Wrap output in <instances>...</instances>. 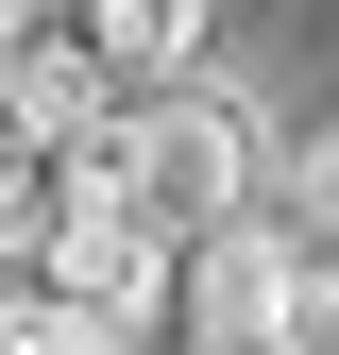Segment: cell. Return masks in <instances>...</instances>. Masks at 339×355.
I'll return each instance as SVG.
<instances>
[{"label":"cell","mask_w":339,"mask_h":355,"mask_svg":"<svg viewBox=\"0 0 339 355\" xmlns=\"http://www.w3.org/2000/svg\"><path fill=\"white\" fill-rule=\"evenodd\" d=\"M0 355H17V338H0Z\"/></svg>","instance_id":"cell-10"},{"label":"cell","mask_w":339,"mask_h":355,"mask_svg":"<svg viewBox=\"0 0 339 355\" xmlns=\"http://www.w3.org/2000/svg\"><path fill=\"white\" fill-rule=\"evenodd\" d=\"M34 288H68L85 322H119V338H187V237L136 203V187H102V169H68V203H51V254H34Z\"/></svg>","instance_id":"cell-2"},{"label":"cell","mask_w":339,"mask_h":355,"mask_svg":"<svg viewBox=\"0 0 339 355\" xmlns=\"http://www.w3.org/2000/svg\"><path fill=\"white\" fill-rule=\"evenodd\" d=\"M288 220H306V237L339 254V119H322V136H306V153H288Z\"/></svg>","instance_id":"cell-9"},{"label":"cell","mask_w":339,"mask_h":355,"mask_svg":"<svg viewBox=\"0 0 339 355\" xmlns=\"http://www.w3.org/2000/svg\"><path fill=\"white\" fill-rule=\"evenodd\" d=\"M0 338H17V355H153V338H119V322H85V304H68V288H34V271L0 288Z\"/></svg>","instance_id":"cell-7"},{"label":"cell","mask_w":339,"mask_h":355,"mask_svg":"<svg viewBox=\"0 0 339 355\" xmlns=\"http://www.w3.org/2000/svg\"><path fill=\"white\" fill-rule=\"evenodd\" d=\"M288 254H306V220H272V203H254L238 237H204V254H187V338H204V355H254V338H272Z\"/></svg>","instance_id":"cell-4"},{"label":"cell","mask_w":339,"mask_h":355,"mask_svg":"<svg viewBox=\"0 0 339 355\" xmlns=\"http://www.w3.org/2000/svg\"><path fill=\"white\" fill-rule=\"evenodd\" d=\"M119 102H136V85L102 68V34H85V17H51V34H17V51H0V119H17V136L51 153V169H68L85 136H102Z\"/></svg>","instance_id":"cell-3"},{"label":"cell","mask_w":339,"mask_h":355,"mask_svg":"<svg viewBox=\"0 0 339 355\" xmlns=\"http://www.w3.org/2000/svg\"><path fill=\"white\" fill-rule=\"evenodd\" d=\"M204 17H221V0H85V34H102L119 85H187L204 68Z\"/></svg>","instance_id":"cell-5"},{"label":"cell","mask_w":339,"mask_h":355,"mask_svg":"<svg viewBox=\"0 0 339 355\" xmlns=\"http://www.w3.org/2000/svg\"><path fill=\"white\" fill-rule=\"evenodd\" d=\"M68 169L136 187V203L170 220V237L204 254V237H238V220H254V187H272V136H254V119L221 102V85L187 68V85H136V102H119V119H102V136H85Z\"/></svg>","instance_id":"cell-1"},{"label":"cell","mask_w":339,"mask_h":355,"mask_svg":"<svg viewBox=\"0 0 339 355\" xmlns=\"http://www.w3.org/2000/svg\"><path fill=\"white\" fill-rule=\"evenodd\" d=\"M254 355H339V254H322V237L288 254V288H272V338H254Z\"/></svg>","instance_id":"cell-8"},{"label":"cell","mask_w":339,"mask_h":355,"mask_svg":"<svg viewBox=\"0 0 339 355\" xmlns=\"http://www.w3.org/2000/svg\"><path fill=\"white\" fill-rule=\"evenodd\" d=\"M51 203H68V169L0 119V271H34V254H51Z\"/></svg>","instance_id":"cell-6"}]
</instances>
